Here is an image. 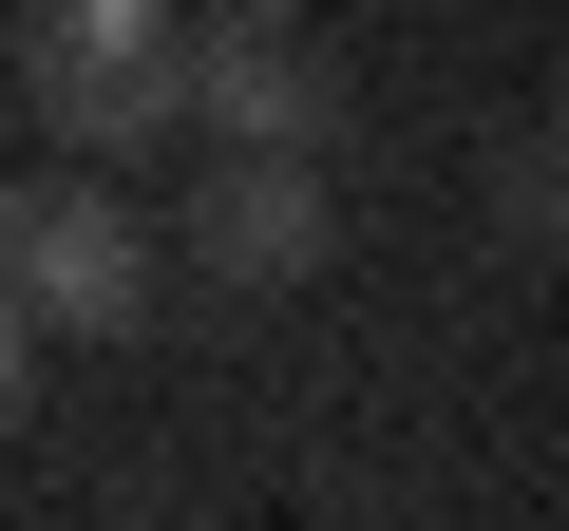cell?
<instances>
[{
  "instance_id": "7a4b0ae2",
  "label": "cell",
  "mask_w": 569,
  "mask_h": 531,
  "mask_svg": "<svg viewBox=\"0 0 569 531\" xmlns=\"http://www.w3.org/2000/svg\"><path fill=\"white\" fill-rule=\"evenodd\" d=\"M0 304H20L39 342H114V323H152V209L96 190V171L0 190Z\"/></svg>"
},
{
  "instance_id": "8992f818",
  "label": "cell",
  "mask_w": 569,
  "mask_h": 531,
  "mask_svg": "<svg viewBox=\"0 0 569 531\" xmlns=\"http://www.w3.org/2000/svg\"><path fill=\"white\" fill-rule=\"evenodd\" d=\"M228 20H284V0H228Z\"/></svg>"
},
{
  "instance_id": "5b68a950",
  "label": "cell",
  "mask_w": 569,
  "mask_h": 531,
  "mask_svg": "<svg viewBox=\"0 0 569 531\" xmlns=\"http://www.w3.org/2000/svg\"><path fill=\"white\" fill-rule=\"evenodd\" d=\"M20 418H39V323L0 304V437H20Z\"/></svg>"
},
{
  "instance_id": "6da1fadb",
  "label": "cell",
  "mask_w": 569,
  "mask_h": 531,
  "mask_svg": "<svg viewBox=\"0 0 569 531\" xmlns=\"http://www.w3.org/2000/svg\"><path fill=\"white\" fill-rule=\"evenodd\" d=\"M171 58H190L171 0H20V96L58 114V152H77V171H114V152H152V133H190V114H171Z\"/></svg>"
},
{
  "instance_id": "3957f363",
  "label": "cell",
  "mask_w": 569,
  "mask_h": 531,
  "mask_svg": "<svg viewBox=\"0 0 569 531\" xmlns=\"http://www.w3.org/2000/svg\"><path fill=\"white\" fill-rule=\"evenodd\" d=\"M209 285H323V247H342V209H323V152H228L209 190H190V228H171Z\"/></svg>"
},
{
  "instance_id": "277c9868",
  "label": "cell",
  "mask_w": 569,
  "mask_h": 531,
  "mask_svg": "<svg viewBox=\"0 0 569 531\" xmlns=\"http://www.w3.org/2000/svg\"><path fill=\"white\" fill-rule=\"evenodd\" d=\"M171 114H209L228 152H323L342 77L284 39V20H228V39H190V58H171Z\"/></svg>"
}]
</instances>
